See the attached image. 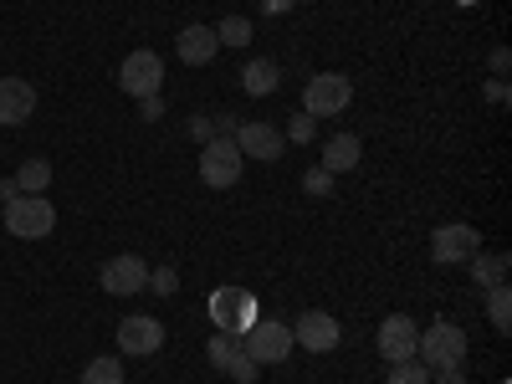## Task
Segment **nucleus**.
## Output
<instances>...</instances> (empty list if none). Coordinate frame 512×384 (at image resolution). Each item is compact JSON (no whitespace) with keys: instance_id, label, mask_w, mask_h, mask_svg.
<instances>
[{"instance_id":"1","label":"nucleus","mask_w":512,"mask_h":384,"mask_svg":"<svg viewBox=\"0 0 512 384\" xmlns=\"http://www.w3.org/2000/svg\"><path fill=\"white\" fill-rule=\"evenodd\" d=\"M415 359L425 364V369H461V359H466V333L456 328V323H431L420 338H415Z\"/></svg>"},{"instance_id":"2","label":"nucleus","mask_w":512,"mask_h":384,"mask_svg":"<svg viewBox=\"0 0 512 384\" xmlns=\"http://www.w3.org/2000/svg\"><path fill=\"white\" fill-rule=\"evenodd\" d=\"M241 354L256 359V369H267V364H282L292 354V328L277 323V318H256L246 333H241Z\"/></svg>"},{"instance_id":"3","label":"nucleus","mask_w":512,"mask_h":384,"mask_svg":"<svg viewBox=\"0 0 512 384\" xmlns=\"http://www.w3.org/2000/svg\"><path fill=\"white\" fill-rule=\"evenodd\" d=\"M57 226V210L47 195H16L6 200V231L21 236V241H41V236H52Z\"/></svg>"},{"instance_id":"4","label":"nucleus","mask_w":512,"mask_h":384,"mask_svg":"<svg viewBox=\"0 0 512 384\" xmlns=\"http://www.w3.org/2000/svg\"><path fill=\"white\" fill-rule=\"evenodd\" d=\"M241 169H246V154L236 149V139H210V144H200V180H205L210 190L241 185Z\"/></svg>"},{"instance_id":"5","label":"nucleus","mask_w":512,"mask_h":384,"mask_svg":"<svg viewBox=\"0 0 512 384\" xmlns=\"http://www.w3.org/2000/svg\"><path fill=\"white\" fill-rule=\"evenodd\" d=\"M349 103H354V82L344 72H318L303 88V113H313V118H333V113H344Z\"/></svg>"},{"instance_id":"6","label":"nucleus","mask_w":512,"mask_h":384,"mask_svg":"<svg viewBox=\"0 0 512 384\" xmlns=\"http://www.w3.org/2000/svg\"><path fill=\"white\" fill-rule=\"evenodd\" d=\"M118 88H123L128 98H159V88H164V62H159V52H128L123 67H118Z\"/></svg>"},{"instance_id":"7","label":"nucleus","mask_w":512,"mask_h":384,"mask_svg":"<svg viewBox=\"0 0 512 384\" xmlns=\"http://www.w3.org/2000/svg\"><path fill=\"white\" fill-rule=\"evenodd\" d=\"M482 251V231L477 226H466V221H451L431 236V256L441 267H456V262H472V256Z\"/></svg>"},{"instance_id":"8","label":"nucleus","mask_w":512,"mask_h":384,"mask_svg":"<svg viewBox=\"0 0 512 384\" xmlns=\"http://www.w3.org/2000/svg\"><path fill=\"white\" fill-rule=\"evenodd\" d=\"M164 349V323L154 313H134L118 323V354H159Z\"/></svg>"},{"instance_id":"9","label":"nucleus","mask_w":512,"mask_h":384,"mask_svg":"<svg viewBox=\"0 0 512 384\" xmlns=\"http://www.w3.org/2000/svg\"><path fill=\"white\" fill-rule=\"evenodd\" d=\"M338 338H344V328H338V318L333 313H303L292 323V344H303V349H313V354H328V349H338Z\"/></svg>"},{"instance_id":"10","label":"nucleus","mask_w":512,"mask_h":384,"mask_svg":"<svg viewBox=\"0 0 512 384\" xmlns=\"http://www.w3.org/2000/svg\"><path fill=\"white\" fill-rule=\"evenodd\" d=\"M149 287V267L144 256H113V262H103V292L113 297H134Z\"/></svg>"},{"instance_id":"11","label":"nucleus","mask_w":512,"mask_h":384,"mask_svg":"<svg viewBox=\"0 0 512 384\" xmlns=\"http://www.w3.org/2000/svg\"><path fill=\"white\" fill-rule=\"evenodd\" d=\"M415 338H420V328H415L405 313L384 318V323H379V359H390V364L415 359Z\"/></svg>"},{"instance_id":"12","label":"nucleus","mask_w":512,"mask_h":384,"mask_svg":"<svg viewBox=\"0 0 512 384\" xmlns=\"http://www.w3.org/2000/svg\"><path fill=\"white\" fill-rule=\"evenodd\" d=\"M31 113H36V88L31 82L26 77H0V123L21 128Z\"/></svg>"},{"instance_id":"13","label":"nucleus","mask_w":512,"mask_h":384,"mask_svg":"<svg viewBox=\"0 0 512 384\" xmlns=\"http://www.w3.org/2000/svg\"><path fill=\"white\" fill-rule=\"evenodd\" d=\"M282 144H287V139L277 134L272 123H241V128H236V149H241L246 159H267V164H272V159H282Z\"/></svg>"},{"instance_id":"14","label":"nucleus","mask_w":512,"mask_h":384,"mask_svg":"<svg viewBox=\"0 0 512 384\" xmlns=\"http://www.w3.org/2000/svg\"><path fill=\"white\" fill-rule=\"evenodd\" d=\"M175 52H180V62H185V67H205L210 57L221 52L216 26H200V21H195V26H185V31H180V41H175Z\"/></svg>"},{"instance_id":"15","label":"nucleus","mask_w":512,"mask_h":384,"mask_svg":"<svg viewBox=\"0 0 512 384\" xmlns=\"http://www.w3.org/2000/svg\"><path fill=\"white\" fill-rule=\"evenodd\" d=\"M359 154H364L359 134H333L323 144V164L318 169H328V175H349V169H359Z\"/></svg>"},{"instance_id":"16","label":"nucleus","mask_w":512,"mask_h":384,"mask_svg":"<svg viewBox=\"0 0 512 384\" xmlns=\"http://www.w3.org/2000/svg\"><path fill=\"white\" fill-rule=\"evenodd\" d=\"M241 88H246L251 98H267V93H277V88H282V67H277V62H267V57L246 62V72H241Z\"/></svg>"},{"instance_id":"17","label":"nucleus","mask_w":512,"mask_h":384,"mask_svg":"<svg viewBox=\"0 0 512 384\" xmlns=\"http://www.w3.org/2000/svg\"><path fill=\"white\" fill-rule=\"evenodd\" d=\"M472 277H477V287H497L507 277V251H477L472 256Z\"/></svg>"},{"instance_id":"18","label":"nucleus","mask_w":512,"mask_h":384,"mask_svg":"<svg viewBox=\"0 0 512 384\" xmlns=\"http://www.w3.org/2000/svg\"><path fill=\"white\" fill-rule=\"evenodd\" d=\"M241 297H246V292H236V287H221L216 297H210V318H216V328H221V333H231V328H236Z\"/></svg>"},{"instance_id":"19","label":"nucleus","mask_w":512,"mask_h":384,"mask_svg":"<svg viewBox=\"0 0 512 384\" xmlns=\"http://www.w3.org/2000/svg\"><path fill=\"white\" fill-rule=\"evenodd\" d=\"M47 185H52V164H47V159H26V164L16 169V190H21V195H41Z\"/></svg>"},{"instance_id":"20","label":"nucleus","mask_w":512,"mask_h":384,"mask_svg":"<svg viewBox=\"0 0 512 384\" xmlns=\"http://www.w3.org/2000/svg\"><path fill=\"white\" fill-rule=\"evenodd\" d=\"M487 318H492V328H497V333H507V328H512V292H507V282L487 287Z\"/></svg>"},{"instance_id":"21","label":"nucleus","mask_w":512,"mask_h":384,"mask_svg":"<svg viewBox=\"0 0 512 384\" xmlns=\"http://www.w3.org/2000/svg\"><path fill=\"white\" fill-rule=\"evenodd\" d=\"M82 384H123V359H113V354L93 359L88 369H82Z\"/></svg>"},{"instance_id":"22","label":"nucleus","mask_w":512,"mask_h":384,"mask_svg":"<svg viewBox=\"0 0 512 384\" xmlns=\"http://www.w3.org/2000/svg\"><path fill=\"white\" fill-rule=\"evenodd\" d=\"M236 354H241V344H236V338H231V333H216V338H210V344H205V359H210V364H216L221 374L231 369V359H236Z\"/></svg>"},{"instance_id":"23","label":"nucleus","mask_w":512,"mask_h":384,"mask_svg":"<svg viewBox=\"0 0 512 384\" xmlns=\"http://www.w3.org/2000/svg\"><path fill=\"white\" fill-rule=\"evenodd\" d=\"M216 41H221V47H246V41H251V21L246 16H226L216 26Z\"/></svg>"},{"instance_id":"24","label":"nucleus","mask_w":512,"mask_h":384,"mask_svg":"<svg viewBox=\"0 0 512 384\" xmlns=\"http://www.w3.org/2000/svg\"><path fill=\"white\" fill-rule=\"evenodd\" d=\"M390 384H431V369L420 359H400V364H390Z\"/></svg>"},{"instance_id":"25","label":"nucleus","mask_w":512,"mask_h":384,"mask_svg":"<svg viewBox=\"0 0 512 384\" xmlns=\"http://www.w3.org/2000/svg\"><path fill=\"white\" fill-rule=\"evenodd\" d=\"M313 128H318V118H313V113H292V123H287V134H282V139L308 144V139H313Z\"/></svg>"},{"instance_id":"26","label":"nucleus","mask_w":512,"mask_h":384,"mask_svg":"<svg viewBox=\"0 0 512 384\" xmlns=\"http://www.w3.org/2000/svg\"><path fill=\"white\" fill-rule=\"evenodd\" d=\"M303 190H308V195H333V175H328V169H308Z\"/></svg>"},{"instance_id":"27","label":"nucleus","mask_w":512,"mask_h":384,"mask_svg":"<svg viewBox=\"0 0 512 384\" xmlns=\"http://www.w3.org/2000/svg\"><path fill=\"white\" fill-rule=\"evenodd\" d=\"M149 282H154V292H164V297H169V292L180 287V272H175V267H159V272H149Z\"/></svg>"},{"instance_id":"28","label":"nucleus","mask_w":512,"mask_h":384,"mask_svg":"<svg viewBox=\"0 0 512 384\" xmlns=\"http://www.w3.org/2000/svg\"><path fill=\"white\" fill-rule=\"evenodd\" d=\"M226 374H231V379H236V384H251V379H256V359H246V354H236V359H231V369H226Z\"/></svg>"},{"instance_id":"29","label":"nucleus","mask_w":512,"mask_h":384,"mask_svg":"<svg viewBox=\"0 0 512 384\" xmlns=\"http://www.w3.org/2000/svg\"><path fill=\"white\" fill-rule=\"evenodd\" d=\"M190 139H195V144H210V139H216V123H210L205 113H195V118H190Z\"/></svg>"},{"instance_id":"30","label":"nucleus","mask_w":512,"mask_h":384,"mask_svg":"<svg viewBox=\"0 0 512 384\" xmlns=\"http://www.w3.org/2000/svg\"><path fill=\"white\" fill-rule=\"evenodd\" d=\"M159 113H164V103H159V98H139V118L159 123Z\"/></svg>"},{"instance_id":"31","label":"nucleus","mask_w":512,"mask_h":384,"mask_svg":"<svg viewBox=\"0 0 512 384\" xmlns=\"http://www.w3.org/2000/svg\"><path fill=\"white\" fill-rule=\"evenodd\" d=\"M487 103H507V77H492L487 82Z\"/></svg>"},{"instance_id":"32","label":"nucleus","mask_w":512,"mask_h":384,"mask_svg":"<svg viewBox=\"0 0 512 384\" xmlns=\"http://www.w3.org/2000/svg\"><path fill=\"white\" fill-rule=\"evenodd\" d=\"M431 384H466V379H461V369H436Z\"/></svg>"},{"instance_id":"33","label":"nucleus","mask_w":512,"mask_h":384,"mask_svg":"<svg viewBox=\"0 0 512 384\" xmlns=\"http://www.w3.org/2000/svg\"><path fill=\"white\" fill-rule=\"evenodd\" d=\"M507 62H512V57H507V47H497V52H492V72L502 77V72H507Z\"/></svg>"},{"instance_id":"34","label":"nucleus","mask_w":512,"mask_h":384,"mask_svg":"<svg viewBox=\"0 0 512 384\" xmlns=\"http://www.w3.org/2000/svg\"><path fill=\"white\" fill-rule=\"evenodd\" d=\"M21 190H16V180H0V200H16Z\"/></svg>"}]
</instances>
